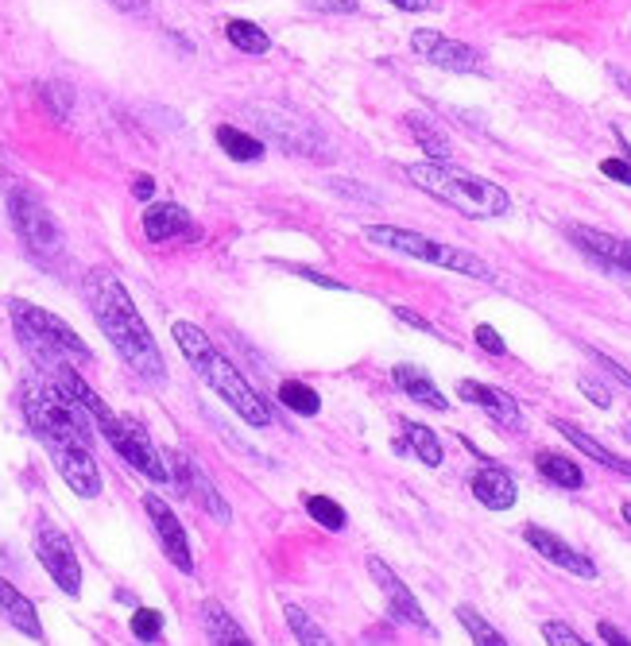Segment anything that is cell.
I'll list each match as a JSON object with an SVG mask.
<instances>
[{"instance_id": "30", "label": "cell", "mask_w": 631, "mask_h": 646, "mask_svg": "<svg viewBox=\"0 0 631 646\" xmlns=\"http://www.w3.org/2000/svg\"><path fill=\"white\" fill-rule=\"evenodd\" d=\"M457 619H461V627L469 632L472 643H480V646H508V639H503V635L496 632L488 619H480L477 612L469 608V604H461V608H457Z\"/></svg>"}, {"instance_id": "44", "label": "cell", "mask_w": 631, "mask_h": 646, "mask_svg": "<svg viewBox=\"0 0 631 646\" xmlns=\"http://www.w3.org/2000/svg\"><path fill=\"white\" fill-rule=\"evenodd\" d=\"M132 194H136V198L140 202H152V194H155V183H152V178H136V186H132Z\"/></svg>"}, {"instance_id": "12", "label": "cell", "mask_w": 631, "mask_h": 646, "mask_svg": "<svg viewBox=\"0 0 631 646\" xmlns=\"http://www.w3.org/2000/svg\"><path fill=\"white\" fill-rule=\"evenodd\" d=\"M144 511H147V519H152L155 534H160V546H163V554H167V562L175 565L179 573H186V577H191V573H194V554H191V539H186V526L179 523V515L155 492L144 495Z\"/></svg>"}, {"instance_id": "47", "label": "cell", "mask_w": 631, "mask_h": 646, "mask_svg": "<svg viewBox=\"0 0 631 646\" xmlns=\"http://www.w3.org/2000/svg\"><path fill=\"white\" fill-rule=\"evenodd\" d=\"M624 441H631V419L624 422Z\"/></svg>"}, {"instance_id": "16", "label": "cell", "mask_w": 631, "mask_h": 646, "mask_svg": "<svg viewBox=\"0 0 631 646\" xmlns=\"http://www.w3.org/2000/svg\"><path fill=\"white\" fill-rule=\"evenodd\" d=\"M457 396L465 399V403H472V407H480V411H488L492 414V422H500L503 430H516V433H523V411H519V403L508 396V391H500V388H488V383H477V380H461L457 383Z\"/></svg>"}, {"instance_id": "45", "label": "cell", "mask_w": 631, "mask_h": 646, "mask_svg": "<svg viewBox=\"0 0 631 646\" xmlns=\"http://www.w3.org/2000/svg\"><path fill=\"white\" fill-rule=\"evenodd\" d=\"M396 8H404V12H426L430 8V0H391Z\"/></svg>"}, {"instance_id": "27", "label": "cell", "mask_w": 631, "mask_h": 646, "mask_svg": "<svg viewBox=\"0 0 631 646\" xmlns=\"http://www.w3.org/2000/svg\"><path fill=\"white\" fill-rule=\"evenodd\" d=\"M279 403L287 407V411L303 414V419H314V414L322 411L318 391L306 388V383H298V380H283V383H279Z\"/></svg>"}, {"instance_id": "4", "label": "cell", "mask_w": 631, "mask_h": 646, "mask_svg": "<svg viewBox=\"0 0 631 646\" xmlns=\"http://www.w3.org/2000/svg\"><path fill=\"white\" fill-rule=\"evenodd\" d=\"M171 334H175V345L183 349L186 365L194 368V376H199L210 391H217L248 427H256V430L272 427V407L252 391V383L236 372L233 360H228L225 352H217V345H213L194 321H175Z\"/></svg>"}, {"instance_id": "36", "label": "cell", "mask_w": 631, "mask_h": 646, "mask_svg": "<svg viewBox=\"0 0 631 646\" xmlns=\"http://www.w3.org/2000/svg\"><path fill=\"white\" fill-rule=\"evenodd\" d=\"M578 383H581V391H586L589 403L601 407V411H609V407H612V391H609V388H601V383H597L593 376H581Z\"/></svg>"}, {"instance_id": "43", "label": "cell", "mask_w": 631, "mask_h": 646, "mask_svg": "<svg viewBox=\"0 0 631 646\" xmlns=\"http://www.w3.org/2000/svg\"><path fill=\"white\" fill-rule=\"evenodd\" d=\"M113 8H121V12H129V16H144L147 12V0H109Z\"/></svg>"}, {"instance_id": "7", "label": "cell", "mask_w": 631, "mask_h": 646, "mask_svg": "<svg viewBox=\"0 0 631 646\" xmlns=\"http://www.w3.org/2000/svg\"><path fill=\"white\" fill-rule=\"evenodd\" d=\"M365 236L380 248H391V252H404L411 259H426L434 267H446V271H457V275H469V279H485V283H496V271L485 264V259L469 256L461 248H449V244H438L423 233H411V228H396V225H368Z\"/></svg>"}, {"instance_id": "19", "label": "cell", "mask_w": 631, "mask_h": 646, "mask_svg": "<svg viewBox=\"0 0 631 646\" xmlns=\"http://www.w3.org/2000/svg\"><path fill=\"white\" fill-rule=\"evenodd\" d=\"M472 495H477L488 511H511L519 500V484L508 469L485 464V469H477V476H472Z\"/></svg>"}, {"instance_id": "29", "label": "cell", "mask_w": 631, "mask_h": 646, "mask_svg": "<svg viewBox=\"0 0 631 646\" xmlns=\"http://www.w3.org/2000/svg\"><path fill=\"white\" fill-rule=\"evenodd\" d=\"M306 511H311L314 523H322L326 531H345V523H349L345 507L337 500H329V495H306Z\"/></svg>"}, {"instance_id": "6", "label": "cell", "mask_w": 631, "mask_h": 646, "mask_svg": "<svg viewBox=\"0 0 631 646\" xmlns=\"http://www.w3.org/2000/svg\"><path fill=\"white\" fill-rule=\"evenodd\" d=\"M8 314H12L16 341H20L23 352L35 360V372H47V368L62 365V360H93L90 345H85L62 318L43 310V306L12 298V303H8Z\"/></svg>"}, {"instance_id": "34", "label": "cell", "mask_w": 631, "mask_h": 646, "mask_svg": "<svg viewBox=\"0 0 631 646\" xmlns=\"http://www.w3.org/2000/svg\"><path fill=\"white\" fill-rule=\"evenodd\" d=\"M542 639H547L550 646H586V639H581L573 627L558 624V619H550V624H542Z\"/></svg>"}, {"instance_id": "33", "label": "cell", "mask_w": 631, "mask_h": 646, "mask_svg": "<svg viewBox=\"0 0 631 646\" xmlns=\"http://www.w3.org/2000/svg\"><path fill=\"white\" fill-rule=\"evenodd\" d=\"M163 632V616L155 608H140L136 616H132V635H136L140 643H155Z\"/></svg>"}, {"instance_id": "3", "label": "cell", "mask_w": 631, "mask_h": 646, "mask_svg": "<svg viewBox=\"0 0 631 646\" xmlns=\"http://www.w3.org/2000/svg\"><path fill=\"white\" fill-rule=\"evenodd\" d=\"M47 376H51V380H59L62 388H67L70 396H74L78 403L90 411L93 427H98L101 438H105L109 445L116 449V457H121L124 464H132V469H136L140 476L152 480V484H171V472H167V464H163L155 441L147 438V430L140 427L136 419H129V414H116L113 407H109L105 399H101L98 391H93L90 383H85L82 376L74 372V365H70V360L47 368Z\"/></svg>"}, {"instance_id": "46", "label": "cell", "mask_w": 631, "mask_h": 646, "mask_svg": "<svg viewBox=\"0 0 631 646\" xmlns=\"http://www.w3.org/2000/svg\"><path fill=\"white\" fill-rule=\"evenodd\" d=\"M620 515H624V523L631 526V503H624V507H620Z\"/></svg>"}, {"instance_id": "22", "label": "cell", "mask_w": 631, "mask_h": 646, "mask_svg": "<svg viewBox=\"0 0 631 646\" xmlns=\"http://www.w3.org/2000/svg\"><path fill=\"white\" fill-rule=\"evenodd\" d=\"M550 427H554L562 438H570L573 445L581 449V453L589 457V461H597V464H604V469H612V472H620V476H631V461L628 457H620V453H612L609 445H601L597 438H589L586 430H578L573 422H566V419H550Z\"/></svg>"}, {"instance_id": "11", "label": "cell", "mask_w": 631, "mask_h": 646, "mask_svg": "<svg viewBox=\"0 0 631 646\" xmlns=\"http://www.w3.org/2000/svg\"><path fill=\"white\" fill-rule=\"evenodd\" d=\"M411 47L419 59H426L438 70H449V74H477V70L485 66V62H480V51H472L469 43H457V39H446L441 31L419 28L411 35Z\"/></svg>"}, {"instance_id": "24", "label": "cell", "mask_w": 631, "mask_h": 646, "mask_svg": "<svg viewBox=\"0 0 631 646\" xmlns=\"http://www.w3.org/2000/svg\"><path fill=\"white\" fill-rule=\"evenodd\" d=\"M217 144H221V152L228 155V160H236V163H256V160H264V140L259 136H252V132H241V129H233V124H217Z\"/></svg>"}, {"instance_id": "8", "label": "cell", "mask_w": 631, "mask_h": 646, "mask_svg": "<svg viewBox=\"0 0 631 646\" xmlns=\"http://www.w3.org/2000/svg\"><path fill=\"white\" fill-rule=\"evenodd\" d=\"M8 217H12L20 244L39 264H54L62 256V228L39 198H31L28 191H12L8 194Z\"/></svg>"}, {"instance_id": "10", "label": "cell", "mask_w": 631, "mask_h": 646, "mask_svg": "<svg viewBox=\"0 0 631 646\" xmlns=\"http://www.w3.org/2000/svg\"><path fill=\"white\" fill-rule=\"evenodd\" d=\"M256 121L259 129L267 132L272 140H279V144H287L291 152L298 155H318V160H326L329 147H326V136H322L318 129H314L306 116L291 113V109H272V105H259L256 109Z\"/></svg>"}, {"instance_id": "2", "label": "cell", "mask_w": 631, "mask_h": 646, "mask_svg": "<svg viewBox=\"0 0 631 646\" xmlns=\"http://www.w3.org/2000/svg\"><path fill=\"white\" fill-rule=\"evenodd\" d=\"M85 303H90V314L98 318L101 334L109 337L116 357H121L140 380L167 383V365H163L160 345H155L152 329H147L144 318H140L129 287L116 279V271H109V267H93V271L85 275Z\"/></svg>"}, {"instance_id": "39", "label": "cell", "mask_w": 631, "mask_h": 646, "mask_svg": "<svg viewBox=\"0 0 631 646\" xmlns=\"http://www.w3.org/2000/svg\"><path fill=\"white\" fill-rule=\"evenodd\" d=\"M589 352H593V360H597V365H601V368H609V372L617 376V380L624 383V388H631V372H628V368H620V360L604 357V352H597V349H589Z\"/></svg>"}, {"instance_id": "38", "label": "cell", "mask_w": 631, "mask_h": 646, "mask_svg": "<svg viewBox=\"0 0 631 646\" xmlns=\"http://www.w3.org/2000/svg\"><path fill=\"white\" fill-rule=\"evenodd\" d=\"M601 175H609L612 183L631 186V163H624V160H604V163H601Z\"/></svg>"}, {"instance_id": "18", "label": "cell", "mask_w": 631, "mask_h": 646, "mask_svg": "<svg viewBox=\"0 0 631 646\" xmlns=\"http://www.w3.org/2000/svg\"><path fill=\"white\" fill-rule=\"evenodd\" d=\"M144 233L147 240H175V236H186V240H199L202 228L194 225V217L186 214L175 202H152L144 209Z\"/></svg>"}, {"instance_id": "14", "label": "cell", "mask_w": 631, "mask_h": 646, "mask_svg": "<svg viewBox=\"0 0 631 646\" xmlns=\"http://www.w3.org/2000/svg\"><path fill=\"white\" fill-rule=\"evenodd\" d=\"M368 573H373L376 588L384 593V601H388V612L399 619V624H411V627H419V632L434 635L430 619H426V612L419 608L415 593L404 585V581L396 577V573H391V565H388V562H380V557H368Z\"/></svg>"}, {"instance_id": "1", "label": "cell", "mask_w": 631, "mask_h": 646, "mask_svg": "<svg viewBox=\"0 0 631 646\" xmlns=\"http://www.w3.org/2000/svg\"><path fill=\"white\" fill-rule=\"evenodd\" d=\"M23 419L28 430L43 441L47 457L70 484V492L93 500L101 492V472L93 461V419L59 380L35 372L23 383Z\"/></svg>"}, {"instance_id": "17", "label": "cell", "mask_w": 631, "mask_h": 646, "mask_svg": "<svg viewBox=\"0 0 631 646\" xmlns=\"http://www.w3.org/2000/svg\"><path fill=\"white\" fill-rule=\"evenodd\" d=\"M570 236H573V244H581L601 267L631 275V240H620V236H609V233H601V228H589V225H570Z\"/></svg>"}, {"instance_id": "20", "label": "cell", "mask_w": 631, "mask_h": 646, "mask_svg": "<svg viewBox=\"0 0 631 646\" xmlns=\"http://www.w3.org/2000/svg\"><path fill=\"white\" fill-rule=\"evenodd\" d=\"M0 616H4L20 635H28L31 643H43V624H39L35 608H31L28 596L16 585H8V581H0Z\"/></svg>"}, {"instance_id": "37", "label": "cell", "mask_w": 631, "mask_h": 646, "mask_svg": "<svg viewBox=\"0 0 631 646\" xmlns=\"http://www.w3.org/2000/svg\"><path fill=\"white\" fill-rule=\"evenodd\" d=\"M391 314H396L399 321H407V326H411V329H419V334L441 337V329H434L430 321H426V318H419V314H415V310H407V306H396V310H391Z\"/></svg>"}, {"instance_id": "31", "label": "cell", "mask_w": 631, "mask_h": 646, "mask_svg": "<svg viewBox=\"0 0 631 646\" xmlns=\"http://www.w3.org/2000/svg\"><path fill=\"white\" fill-rule=\"evenodd\" d=\"M287 624H291V632H295V639L298 643H306V646H326V632H322L318 624H314L311 616H306L298 604H287Z\"/></svg>"}, {"instance_id": "41", "label": "cell", "mask_w": 631, "mask_h": 646, "mask_svg": "<svg viewBox=\"0 0 631 646\" xmlns=\"http://www.w3.org/2000/svg\"><path fill=\"white\" fill-rule=\"evenodd\" d=\"M597 635H601V639H604V643H612V646H628V643H631V639H628V635H624V632H620V627L604 624V619H601V624H597Z\"/></svg>"}, {"instance_id": "42", "label": "cell", "mask_w": 631, "mask_h": 646, "mask_svg": "<svg viewBox=\"0 0 631 646\" xmlns=\"http://www.w3.org/2000/svg\"><path fill=\"white\" fill-rule=\"evenodd\" d=\"M311 8H326V12H357V0H306Z\"/></svg>"}, {"instance_id": "5", "label": "cell", "mask_w": 631, "mask_h": 646, "mask_svg": "<svg viewBox=\"0 0 631 646\" xmlns=\"http://www.w3.org/2000/svg\"><path fill=\"white\" fill-rule=\"evenodd\" d=\"M407 178H411L419 191L434 194L438 202L454 206L457 214L465 217H503L511 214V194L503 186L488 183L480 175H469L461 167H449V163H411L407 167Z\"/></svg>"}, {"instance_id": "25", "label": "cell", "mask_w": 631, "mask_h": 646, "mask_svg": "<svg viewBox=\"0 0 631 646\" xmlns=\"http://www.w3.org/2000/svg\"><path fill=\"white\" fill-rule=\"evenodd\" d=\"M399 449H404V453H415L423 464H430V469L441 464V441L434 438V430L423 427V422H404V441H399Z\"/></svg>"}, {"instance_id": "21", "label": "cell", "mask_w": 631, "mask_h": 646, "mask_svg": "<svg viewBox=\"0 0 631 646\" xmlns=\"http://www.w3.org/2000/svg\"><path fill=\"white\" fill-rule=\"evenodd\" d=\"M391 380H396V388L404 391L407 399H415V403L430 407V411H446V407H449V399L441 396L438 383H434L430 376L423 372V368H415V365H396V368H391Z\"/></svg>"}, {"instance_id": "28", "label": "cell", "mask_w": 631, "mask_h": 646, "mask_svg": "<svg viewBox=\"0 0 631 646\" xmlns=\"http://www.w3.org/2000/svg\"><path fill=\"white\" fill-rule=\"evenodd\" d=\"M225 39L244 54H267L272 51V39H267L264 31H259L256 23H248V20H228Z\"/></svg>"}, {"instance_id": "26", "label": "cell", "mask_w": 631, "mask_h": 646, "mask_svg": "<svg viewBox=\"0 0 631 646\" xmlns=\"http://www.w3.org/2000/svg\"><path fill=\"white\" fill-rule=\"evenodd\" d=\"M535 464H539V472L550 480V484L570 488V492L586 488V472H581L578 464L570 461V457H562V453H539V457H535Z\"/></svg>"}, {"instance_id": "32", "label": "cell", "mask_w": 631, "mask_h": 646, "mask_svg": "<svg viewBox=\"0 0 631 646\" xmlns=\"http://www.w3.org/2000/svg\"><path fill=\"white\" fill-rule=\"evenodd\" d=\"M407 124H411V132H415V140L426 147V155H430L434 163H446L449 160V144L438 136V132L430 129L426 121H419V116H407Z\"/></svg>"}, {"instance_id": "40", "label": "cell", "mask_w": 631, "mask_h": 646, "mask_svg": "<svg viewBox=\"0 0 631 646\" xmlns=\"http://www.w3.org/2000/svg\"><path fill=\"white\" fill-rule=\"evenodd\" d=\"M295 275H303V279H311L314 287H326V290H345L342 279H329V275L322 271H311V267H295Z\"/></svg>"}, {"instance_id": "35", "label": "cell", "mask_w": 631, "mask_h": 646, "mask_svg": "<svg viewBox=\"0 0 631 646\" xmlns=\"http://www.w3.org/2000/svg\"><path fill=\"white\" fill-rule=\"evenodd\" d=\"M472 341H477L485 352H492V357H503V352H508V345H503V337L496 334L492 326H477V329H472Z\"/></svg>"}, {"instance_id": "15", "label": "cell", "mask_w": 631, "mask_h": 646, "mask_svg": "<svg viewBox=\"0 0 631 646\" xmlns=\"http://www.w3.org/2000/svg\"><path fill=\"white\" fill-rule=\"evenodd\" d=\"M523 539H527V546L535 550V554H542L547 562H554V565H562L566 573H573V577H581V581H597V565H593V557H586L581 550H573L570 542H562L554 531H547V526H523Z\"/></svg>"}, {"instance_id": "9", "label": "cell", "mask_w": 631, "mask_h": 646, "mask_svg": "<svg viewBox=\"0 0 631 646\" xmlns=\"http://www.w3.org/2000/svg\"><path fill=\"white\" fill-rule=\"evenodd\" d=\"M35 557L51 581L62 588L67 596H78L82 593V565H78V554L70 546V539L51 523V519H39L35 526Z\"/></svg>"}, {"instance_id": "13", "label": "cell", "mask_w": 631, "mask_h": 646, "mask_svg": "<svg viewBox=\"0 0 631 646\" xmlns=\"http://www.w3.org/2000/svg\"><path fill=\"white\" fill-rule=\"evenodd\" d=\"M171 472H175V480H179V492L191 495V500L199 503L202 511H210V515L217 519L221 526L233 523V511H228L225 495L217 492V484H210V476L191 461V457H186V453H171Z\"/></svg>"}, {"instance_id": "23", "label": "cell", "mask_w": 631, "mask_h": 646, "mask_svg": "<svg viewBox=\"0 0 631 646\" xmlns=\"http://www.w3.org/2000/svg\"><path fill=\"white\" fill-rule=\"evenodd\" d=\"M202 632H206V639L217 643V646H248L252 643L248 635H244V627L236 624L217 601L202 604Z\"/></svg>"}]
</instances>
